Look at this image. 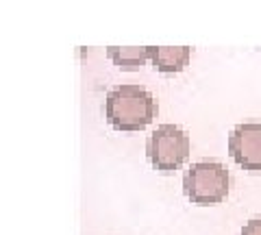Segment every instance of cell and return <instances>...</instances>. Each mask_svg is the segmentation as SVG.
I'll return each mask as SVG.
<instances>
[{"mask_svg": "<svg viewBox=\"0 0 261 235\" xmlns=\"http://www.w3.org/2000/svg\"><path fill=\"white\" fill-rule=\"evenodd\" d=\"M231 190V172L216 159L196 161L183 174V192L196 205H216Z\"/></svg>", "mask_w": 261, "mask_h": 235, "instance_id": "2", "label": "cell"}, {"mask_svg": "<svg viewBox=\"0 0 261 235\" xmlns=\"http://www.w3.org/2000/svg\"><path fill=\"white\" fill-rule=\"evenodd\" d=\"M146 157L159 172H174L190 157V135L176 124H159L148 135Z\"/></svg>", "mask_w": 261, "mask_h": 235, "instance_id": "3", "label": "cell"}, {"mask_svg": "<svg viewBox=\"0 0 261 235\" xmlns=\"http://www.w3.org/2000/svg\"><path fill=\"white\" fill-rule=\"evenodd\" d=\"M228 152L235 164L261 172V122H242L228 135Z\"/></svg>", "mask_w": 261, "mask_h": 235, "instance_id": "4", "label": "cell"}, {"mask_svg": "<svg viewBox=\"0 0 261 235\" xmlns=\"http://www.w3.org/2000/svg\"><path fill=\"white\" fill-rule=\"evenodd\" d=\"M192 57L190 46H150V63L161 74L181 72Z\"/></svg>", "mask_w": 261, "mask_h": 235, "instance_id": "5", "label": "cell"}, {"mask_svg": "<svg viewBox=\"0 0 261 235\" xmlns=\"http://www.w3.org/2000/svg\"><path fill=\"white\" fill-rule=\"evenodd\" d=\"M157 116V100L140 85H116L105 98V118L116 131H142Z\"/></svg>", "mask_w": 261, "mask_h": 235, "instance_id": "1", "label": "cell"}, {"mask_svg": "<svg viewBox=\"0 0 261 235\" xmlns=\"http://www.w3.org/2000/svg\"><path fill=\"white\" fill-rule=\"evenodd\" d=\"M240 235H261V218H252L242 226Z\"/></svg>", "mask_w": 261, "mask_h": 235, "instance_id": "7", "label": "cell"}, {"mask_svg": "<svg viewBox=\"0 0 261 235\" xmlns=\"http://www.w3.org/2000/svg\"><path fill=\"white\" fill-rule=\"evenodd\" d=\"M107 55L120 70H140L150 61V46H109Z\"/></svg>", "mask_w": 261, "mask_h": 235, "instance_id": "6", "label": "cell"}]
</instances>
